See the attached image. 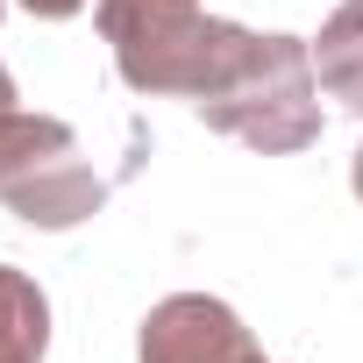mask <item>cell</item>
Here are the masks:
<instances>
[{
	"label": "cell",
	"mask_w": 363,
	"mask_h": 363,
	"mask_svg": "<svg viewBox=\"0 0 363 363\" xmlns=\"http://www.w3.org/2000/svg\"><path fill=\"white\" fill-rule=\"evenodd\" d=\"M15 114V79H8V65H0V121Z\"/></svg>",
	"instance_id": "cell-9"
},
{
	"label": "cell",
	"mask_w": 363,
	"mask_h": 363,
	"mask_svg": "<svg viewBox=\"0 0 363 363\" xmlns=\"http://www.w3.org/2000/svg\"><path fill=\"white\" fill-rule=\"evenodd\" d=\"M50 349V299L29 271L0 264V363H43Z\"/></svg>",
	"instance_id": "cell-6"
},
{
	"label": "cell",
	"mask_w": 363,
	"mask_h": 363,
	"mask_svg": "<svg viewBox=\"0 0 363 363\" xmlns=\"http://www.w3.org/2000/svg\"><path fill=\"white\" fill-rule=\"evenodd\" d=\"M186 8H200V0H100V36L114 43L121 29H143V22H164V15H186Z\"/></svg>",
	"instance_id": "cell-7"
},
{
	"label": "cell",
	"mask_w": 363,
	"mask_h": 363,
	"mask_svg": "<svg viewBox=\"0 0 363 363\" xmlns=\"http://www.w3.org/2000/svg\"><path fill=\"white\" fill-rule=\"evenodd\" d=\"M22 8H29V15H43V22H65V15H79V8H86V0H22Z\"/></svg>",
	"instance_id": "cell-8"
},
{
	"label": "cell",
	"mask_w": 363,
	"mask_h": 363,
	"mask_svg": "<svg viewBox=\"0 0 363 363\" xmlns=\"http://www.w3.org/2000/svg\"><path fill=\"white\" fill-rule=\"evenodd\" d=\"M356 200H363V150H356Z\"/></svg>",
	"instance_id": "cell-10"
},
{
	"label": "cell",
	"mask_w": 363,
	"mask_h": 363,
	"mask_svg": "<svg viewBox=\"0 0 363 363\" xmlns=\"http://www.w3.org/2000/svg\"><path fill=\"white\" fill-rule=\"evenodd\" d=\"M313 79L349 114H363V0H342V8L320 22V36H313Z\"/></svg>",
	"instance_id": "cell-5"
},
{
	"label": "cell",
	"mask_w": 363,
	"mask_h": 363,
	"mask_svg": "<svg viewBox=\"0 0 363 363\" xmlns=\"http://www.w3.org/2000/svg\"><path fill=\"white\" fill-rule=\"evenodd\" d=\"M0 200L8 214H22L29 228H79L100 214L107 186L86 164L79 135L57 114H8L0 121Z\"/></svg>",
	"instance_id": "cell-2"
},
{
	"label": "cell",
	"mask_w": 363,
	"mask_h": 363,
	"mask_svg": "<svg viewBox=\"0 0 363 363\" xmlns=\"http://www.w3.org/2000/svg\"><path fill=\"white\" fill-rule=\"evenodd\" d=\"M143 363H264V349L235 320V306L207 292H171L143 320Z\"/></svg>",
	"instance_id": "cell-4"
},
{
	"label": "cell",
	"mask_w": 363,
	"mask_h": 363,
	"mask_svg": "<svg viewBox=\"0 0 363 363\" xmlns=\"http://www.w3.org/2000/svg\"><path fill=\"white\" fill-rule=\"evenodd\" d=\"M250 50H257V36H250L242 22H214V15H200V8L114 36V65H121V79H128L135 93H186V100L221 93V86L250 65Z\"/></svg>",
	"instance_id": "cell-3"
},
{
	"label": "cell",
	"mask_w": 363,
	"mask_h": 363,
	"mask_svg": "<svg viewBox=\"0 0 363 363\" xmlns=\"http://www.w3.org/2000/svg\"><path fill=\"white\" fill-rule=\"evenodd\" d=\"M0 8H8V0H0Z\"/></svg>",
	"instance_id": "cell-11"
},
{
	"label": "cell",
	"mask_w": 363,
	"mask_h": 363,
	"mask_svg": "<svg viewBox=\"0 0 363 363\" xmlns=\"http://www.w3.org/2000/svg\"><path fill=\"white\" fill-rule=\"evenodd\" d=\"M193 107H200L207 128H221V135H235V143H250V150H264V157L306 150V143L320 135L313 43H299V36H257L250 65H242L221 93H207V100H193Z\"/></svg>",
	"instance_id": "cell-1"
}]
</instances>
